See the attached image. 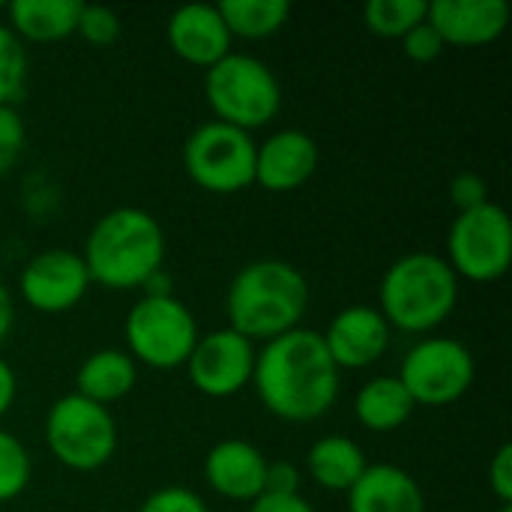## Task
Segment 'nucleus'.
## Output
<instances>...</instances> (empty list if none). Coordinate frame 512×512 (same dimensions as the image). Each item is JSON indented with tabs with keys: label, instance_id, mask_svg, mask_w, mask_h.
Listing matches in <instances>:
<instances>
[{
	"label": "nucleus",
	"instance_id": "6e6552de",
	"mask_svg": "<svg viewBox=\"0 0 512 512\" xmlns=\"http://www.w3.org/2000/svg\"><path fill=\"white\" fill-rule=\"evenodd\" d=\"M255 150L258 144L249 132L210 120L186 138L183 165L204 192L234 195L255 183Z\"/></svg>",
	"mask_w": 512,
	"mask_h": 512
},
{
	"label": "nucleus",
	"instance_id": "39448f33",
	"mask_svg": "<svg viewBox=\"0 0 512 512\" xmlns=\"http://www.w3.org/2000/svg\"><path fill=\"white\" fill-rule=\"evenodd\" d=\"M207 102L219 123L243 132L267 126L282 108V87L273 69L252 54H228L207 69Z\"/></svg>",
	"mask_w": 512,
	"mask_h": 512
},
{
	"label": "nucleus",
	"instance_id": "9d476101",
	"mask_svg": "<svg viewBox=\"0 0 512 512\" xmlns=\"http://www.w3.org/2000/svg\"><path fill=\"white\" fill-rule=\"evenodd\" d=\"M396 378L402 381L414 405L444 408L459 402L471 390L477 366L474 354L462 342L447 336H429L405 354Z\"/></svg>",
	"mask_w": 512,
	"mask_h": 512
},
{
	"label": "nucleus",
	"instance_id": "0eeeda50",
	"mask_svg": "<svg viewBox=\"0 0 512 512\" xmlns=\"http://www.w3.org/2000/svg\"><path fill=\"white\" fill-rule=\"evenodd\" d=\"M198 336L195 315L177 297H141L126 318L129 357L159 372L186 366Z\"/></svg>",
	"mask_w": 512,
	"mask_h": 512
},
{
	"label": "nucleus",
	"instance_id": "f8f14e48",
	"mask_svg": "<svg viewBox=\"0 0 512 512\" xmlns=\"http://www.w3.org/2000/svg\"><path fill=\"white\" fill-rule=\"evenodd\" d=\"M90 288L87 264L78 252L48 249L27 261L18 279L24 303L42 315H60L75 309Z\"/></svg>",
	"mask_w": 512,
	"mask_h": 512
},
{
	"label": "nucleus",
	"instance_id": "4be33fe9",
	"mask_svg": "<svg viewBox=\"0 0 512 512\" xmlns=\"http://www.w3.org/2000/svg\"><path fill=\"white\" fill-rule=\"evenodd\" d=\"M306 465L312 480L330 492H348L369 468L363 447L345 435H327L315 441L306 456Z\"/></svg>",
	"mask_w": 512,
	"mask_h": 512
},
{
	"label": "nucleus",
	"instance_id": "2f4dec72",
	"mask_svg": "<svg viewBox=\"0 0 512 512\" xmlns=\"http://www.w3.org/2000/svg\"><path fill=\"white\" fill-rule=\"evenodd\" d=\"M489 489L504 504H512V444H501L489 462Z\"/></svg>",
	"mask_w": 512,
	"mask_h": 512
},
{
	"label": "nucleus",
	"instance_id": "2eb2a0df",
	"mask_svg": "<svg viewBox=\"0 0 512 512\" xmlns=\"http://www.w3.org/2000/svg\"><path fill=\"white\" fill-rule=\"evenodd\" d=\"M321 162L315 138L303 129H282L255 150V183L267 192L300 189Z\"/></svg>",
	"mask_w": 512,
	"mask_h": 512
},
{
	"label": "nucleus",
	"instance_id": "20e7f679",
	"mask_svg": "<svg viewBox=\"0 0 512 512\" xmlns=\"http://www.w3.org/2000/svg\"><path fill=\"white\" fill-rule=\"evenodd\" d=\"M378 300V312L393 330L429 333L453 315L459 303V279L441 255L411 252L390 264Z\"/></svg>",
	"mask_w": 512,
	"mask_h": 512
},
{
	"label": "nucleus",
	"instance_id": "c756f323",
	"mask_svg": "<svg viewBox=\"0 0 512 512\" xmlns=\"http://www.w3.org/2000/svg\"><path fill=\"white\" fill-rule=\"evenodd\" d=\"M138 512H210L204 507V501L189 492V489H180V486H168V489H159L153 492Z\"/></svg>",
	"mask_w": 512,
	"mask_h": 512
},
{
	"label": "nucleus",
	"instance_id": "b1692460",
	"mask_svg": "<svg viewBox=\"0 0 512 512\" xmlns=\"http://www.w3.org/2000/svg\"><path fill=\"white\" fill-rule=\"evenodd\" d=\"M429 3L423 0H372L363 9V21L375 36L402 39L411 27L426 21Z\"/></svg>",
	"mask_w": 512,
	"mask_h": 512
},
{
	"label": "nucleus",
	"instance_id": "423d86ee",
	"mask_svg": "<svg viewBox=\"0 0 512 512\" xmlns=\"http://www.w3.org/2000/svg\"><path fill=\"white\" fill-rule=\"evenodd\" d=\"M45 444L69 471H99L117 450V423L108 408L69 393L48 408Z\"/></svg>",
	"mask_w": 512,
	"mask_h": 512
},
{
	"label": "nucleus",
	"instance_id": "aec40b11",
	"mask_svg": "<svg viewBox=\"0 0 512 512\" xmlns=\"http://www.w3.org/2000/svg\"><path fill=\"white\" fill-rule=\"evenodd\" d=\"M135 378H138V366L126 351L102 348L78 366V375H75L78 390L75 393L108 408L111 402L123 399L135 387Z\"/></svg>",
	"mask_w": 512,
	"mask_h": 512
},
{
	"label": "nucleus",
	"instance_id": "7ed1b4c3",
	"mask_svg": "<svg viewBox=\"0 0 512 512\" xmlns=\"http://www.w3.org/2000/svg\"><path fill=\"white\" fill-rule=\"evenodd\" d=\"M81 258L90 282H99L102 288H144V282L165 264L162 225L141 207H117L93 225Z\"/></svg>",
	"mask_w": 512,
	"mask_h": 512
},
{
	"label": "nucleus",
	"instance_id": "a211bd4d",
	"mask_svg": "<svg viewBox=\"0 0 512 512\" xmlns=\"http://www.w3.org/2000/svg\"><path fill=\"white\" fill-rule=\"evenodd\" d=\"M351 512H426L420 483L399 465H369L348 489Z\"/></svg>",
	"mask_w": 512,
	"mask_h": 512
},
{
	"label": "nucleus",
	"instance_id": "7c9ffc66",
	"mask_svg": "<svg viewBox=\"0 0 512 512\" xmlns=\"http://www.w3.org/2000/svg\"><path fill=\"white\" fill-rule=\"evenodd\" d=\"M450 198L456 204L459 213H468V210H477L483 204H489V186L480 174H459L453 183H450Z\"/></svg>",
	"mask_w": 512,
	"mask_h": 512
},
{
	"label": "nucleus",
	"instance_id": "a878e982",
	"mask_svg": "<svg viewBox=\"0 0 512 512\" xmlns=\"http://www.w3.org/2000/svg\"><path fill=\"white\" fill-rule=\"evenodd\" d=\"M30 474L33 465L24 444L0 429V504L15 501L30 486Z\"/></svg>",
	"mask_w": 512,
	"mask_h": 512
},
{
	"label": "nucleus",
	"instance_id": "4468645a",
	"mask_svg": "<svg viewBox=\"0 0 512 512\" xmlns=\"http://www.w3.org/2000/svg\"><path fill=\"white\" fill-rule=\"evenodd\" d=\"M426 21L444 45L480 48L507 30L510 6L507 0H435L426 9Z\"/></svg>",
	"mask_w": 512,
	"mask_h": 512
},
{
	"label": "nucleus",
	"instance_id": "5701e85b",
	"mask_svg": "<svg viewBox=\"0 0 512 512\" xmlns=\"http://www.w3.org/2000/svg\"><path fill=\"white\" fill-rule=\"evenodd\" d=\"M216 9L228 33L240 39H267L291 18L288 0H222Z\"/></svg>",
	"mask_w": 512,
	"mask_h": 512
},
{
	"label": "nucleus",
	"instance_id": "ddd939ff",
	"mask_svg": "<svg viewBox=\"0 0 512 512\" xmlns=\"http://www.w3.org/2000/svg\"><path fill=\"white\" fill-rule=\"evenodd\" d=\"M393 327L375 306H348L342 309L327 333H321L324 348L336 369H369L390 348Z\"/></svg>",
	"mask_w": 512,
	"mask_h": 512
},
{
	"label": "nucleus",
	"instance_id": "e433bc0d",
	"mask_svg": "<svg viewBox=\"0 0 512 512\" xmlns=\"http://www.w3.org/2000/svg\"><path fill=\"white\" fill-rule=\"evenodd\" d=\"M501 512H512V504H504V507H501Z\"/></svg>",
	"mask_w": 512,
	"mask_h": 512
},
{
	"label": "nucleus",
	"instance_id": "dca6fc26",
	"mask_svg": "<svg viewBox=\"0 0 512 512\" xmlns=\"http://www.w3.org/2000/svg\"><path fill=\"white\" fill-rule=\"evenodd\" d=\"M231 39L234 36L228 33L219 9L210 3L180 6L168 18V45L189 66H216L222 57L231 54Z\"/></svg>",
	"mask_w": 512,
	"mask_h": 512
},
{
	"label": "nucleus",
	"instance_id": "f3484780",
	"mask_svg": "<svg viewBox=\"0 0 512 512\" xmlns=\"http://www.w3.org/2000/svg\"><path fill=\"white\" fill-rule=\"evenodd\" d=\"M204 477L210 489L228 501H258L264 495L267 456L240 438L219 441L204 459Z\"/></svg>",
	"mask_w": 512,
	"mask_h": 512
},
{
	"label": "nucleus",
	"instance_id": "bb28decb",
	"mask_svg": "<svg viewBox=\"0 0 512 512\" xmlns=\"http://www.w3.org/2000/svg\"><path fill=\"white\" fill-rule=\"evenodd\" d=\"M120 27H123V24H120V18H117L114 9L96 6V3H84V6H81V15H78L75 33H81V39L90 42V45L108 48V45L117 42Z\"/></svg>",
	"mask_w": 512,
	"mask_h": 512
},
{
	"label": "nucleus",
	"instance_id": "6ab92c4d",
	"mask_svg": "<svg viewBox=\"0 0 512 512\" xmlns=\"http://www.w3.org/2000/svg\"><path fill=\"white\" fill-rule=\"evenodd\" d=\"M81 6V0H15L6 6V27L27 42H57L75 33Z\"/></svg>",
	"mask_w": 512,
	"mask_h": 512
},
{
	"label": "nucleus",
	"instance_id": "9b49d317",
	"mask_svg": "<svg viewBox=\"0 0 512 512\" xmlns=\"http://www.w3.org/2000/svg\"><path fill=\"white\" fill-rule=\"evenodd\" d=\"M252 372H255V345L240 333H234L231 327L198 336L186 360V375L192 387L210 399L237 396L246 384H252Z\"/></svg>",
	"mask_w": 512,
	"mask_h": 512
},
{
	"label": "nucleus",
	"instance_id": "cd10ccee",
	"mask_svg": "<svg viewBox=\"0 0 512 512\" xmlns=\"http://www.w3.org/2000/svg\"><path fill=\"white\" fill-rule=\"evenodd\" d=\"M24 120L15 105H0V177L9 174L24 150Z\"/></svg>",
	"mask_w": 512,
	"mask_h": 512
},
{
	"label": "nucleus",
	"instance_id": "473e14b6",
	"mask_svg": "<svg viewBox=\"0 0 512 512\" xmlns=\"http://www.w3.org/2000/svg\"><path fill=\"white\" fill-rule=\"evenodd\" d=\"M264 495H300V471L291 462H267Z\"/></svg>",
	"mask_w": 512,
	"mask_h": 512
},
{
	"label": "nucleus",
	"instance_id": "72a5a7b5",
	"mask_svg": "<svg viewBox=\"0 0 512 512\" xmlns=\"http://www.w3.org/2000/svg\"><path fill=\"white\" fill-rule=\"evenodd\" d=\"M249 512H315V507L300 495H261Z\"/></svg>",
	"mask_w": 512,
	"mask_h": 512
},
{
	"label": "nucleus",
	"instance_id": "f03ea898",
	"mask_svg": "<svg viewBox=\"0 0 512 512\" xmlns=\"http://www.w3.org/2000/svg\"><path fill=\"white\" fill-rule=\"evenodd\" d=\"M225 309L234 333L249 342H270L300 327L309 309V282L288 261H252L231 279Z\"/></svg>",
	"mask_w": 512,
	"mask_h": 512
},
{
	"label": "nucleus",
	"instance_id": "f257e3e1",
	"mask_svg": "<svg viewBox=\"0 0 512 512\" xmlns=\"http://www.w3.org/2000/svg\"><path fill=\"white\" fill-rule=\"evenodd\" d=\"M252 384L261 405L285 423H312L339 399V369L321 333L306 327L264 342L255 354Z\"/></svg>",
	"mask_w": 512,
	"mask_h": 512
},
{
	"label": "nucleus",
	"instance_id": "c85d7f7f",
	"mask_svg": "<svg viewBox=\"0 0 512 512\" xmlns=\"http://www.w3.org/2000/svg\"><path fill=\"white\" fill-rule=\"evenodd\" d=\"M444 48H447L444 39L435 33V27H432L429 21L411 27V30L402 36V51H405V57L414 60V63H432V60H438V57L444 54Z\"/></svg>",
	"mask_w": 512,
	"mask_h": 512
},
{
	"label": "nucleus",
	"instance_id": "f704fd0d",
	"mask_svg": "<svg viewBox=\"0 0 512 512\" xmlns=\"http://www.w3.org/2000/svg\"><path fill=\"white\" fill-rule=\"evenodd\" d=\"M15 393H18L15 372L9 369L6 360H0V417L9 414V408H12V402H15Z\"/></svg>",
	"mask_w": 512,
	"mask_h": 512
},
{
	"label": "nucleus",
	"instance_id": "c9c22d12",
	"mask_svg": "<svg viewBox=\"0 0 512 512\" xmlns=\"http://www.w3.org/2000/svg\"><path fill=\"white\" fill-rule=\"evenodd\" d=\"M12 324H15V306H12V294L9 288L0 282V345L6 342V336L12 333Z\"/></svg>",
	"mask_w": 512,
	"mask_h": 512
},
{
	"label": "nucleus",
	"instance_id": "412c9836",
	"mask_svg": "<svg viewBox=\"0 0 512 512\" xmlns=\"http://www.w3.org/2000/svg\"><path fill=\"white\" fill-rule=\"evenodd\" d=\"M414 399L393 375H378L369 384L360 387L354 399L357 423L369 432H396L402 429L414 414Z\"/></svg>",
	"mask_w": 512,
	"mask_h": 512
},
{
	"label": "nucleus",
	"instance_id": "393cba45",
	"mask_svg": "<svg viewBox=\"0 0 512 512\" xmlns=\"http://www.w3.org/2000/svg\"><path fill=\"white\" fill-rule=\"evenodd\" d=\"M27 87V48L0 24V105H15Z\"/></svg>",
	"mask_w": 512,
	"mask_h": 512
},
{
	"label": "nucleus",
	"instance_id": "1a4fd4ad",
	"mask_svg": "<svg viewBox=\"0 0 512 512\" xmlns=\"http://www.w3.org/2000/svg\"><path fill=\"white\" fill-rule=\"evenodd\" d=\"M456 279L495 282L512 264V222L507 210L495 201L459 213L450 225L447 258Z\"/></svg>",
	"mask_w": 512,
	"mask_h": 512
}]
</instances>
